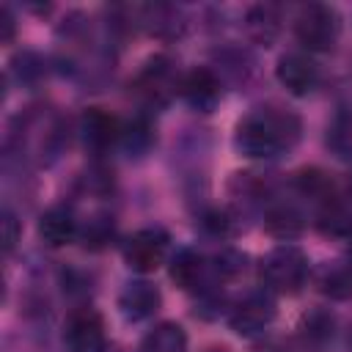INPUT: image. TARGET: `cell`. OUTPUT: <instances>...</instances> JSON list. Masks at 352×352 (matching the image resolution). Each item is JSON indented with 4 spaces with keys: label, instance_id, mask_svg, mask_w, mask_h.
<instances>
[{
    "label": "cell",
    "instance_id": "cell-1",
    "mask_svg": "<svg viewBox=\"0 0 352 352\" xmlns=\"http://www.w3.org/2000/svg\"><path fill=\"white\" fill-rule=\"evenodd\" d=\"M302 135L297 113L280 104H261L245 113L234 129V146L248 160H278L286 157Z\"/></svg>",
    "mask_w": 352,
    "mask_h": 352
},
{
    "label": "cell",
    "instance_id": "cell-2",
    "mask_svg": "<svg viewBox=\"0 0 352 352\" xmlns=\"http://www.w3.org/2000/svg\"><path fill=\"white\" fill-rule=\"evenodd\" d=\"M258 272L270 294H297L308 280L311 261L297 245H278L261 258Z\"/></svg>",
    "mask_w": 352,
    "mask_h": 352
},
{
    "label": "cell",
    "instance_id": "cell-3",
    "mask_svg": "<svg viewBox=\"0 0 352 352\" xmlns=\"http://www.w3.org/2000/svg\"><path fill=\"white\" fill-rule=\"evenodd\" d=\"M341 36V16L333 6L308 3L294 14V38L308 52H330Z\"/></svg>",
    "mask_w": 352,
    "mask_h": 352
},
{
    "label": "cell",
    "instance_id": "cell-4",
    "mask_svg": "<svg viewBox=\"0 0 352 352\" xmlns=\"http://www.w3.org/2000/svg\"><path fill=\"white\" fill-rule=\"evenodd\" d=\"M182 85V77L173 66L170 58L165 55H154L143 63V69L135 74V82H132V91L138 94V99L148 107H162L173 99V94L179 91Z\"/></svg>",
    "mask_w": 352,
    "mask_h": 352
},
{
    "label": "cell",
    "instance_id": "cell-5",
    "mask_svg": "<svg viewBox=\"0 0 352 352\" xmlns=\"http://www.w3.org/2000/svg\"><path fill=\"white\" fill-rule=\"evenodd\" d=\"M275 300L267 289H258V292H248L228 314V324L236 336L242 338H256L261 336L272 322H275Z\"/></svg>",
    "mask_w": 352,
    "mask_h": 352
},
{
    "label": "cell",
    "instance_id": "cell-6",
    "mask_svg": "<svg viewBox=\"0 0 352 352\" xmlns=\"http://www.w3.org/2000/svg\"><path fill=\"white\" fill-rule=\"evenodd\" d=\"M168 234L162 228H140L124 242V261L132 272L148 275L162 267L168 256Z\"/></svg>",
    "mask_w": 352,
    "mask_h": 352
},
{
    "label": "cell",
    "instance_id": "cell-7",
    "mask_svg": "<svg viewBox=\"0 0 352 352\" xmlns=\"http://www.w3.org/2000/svg\"><path fill=\"white\" fill-rule=\"evenodd\" d=\"M63 341L69 352H104V319L96 308L80 305L69 314Z\"/></svg>",
    "mask_w": 352,
    "mask_h": 352
},
{
    "label": "cell",
    "instance_id": "cell-8",
    "mask_svg": "<svg viewBox=\"0 0 352 352\" xmlns=\"http://www.w3.org/2000/svg\"><path fill=\"white\" fill-rule=\"evenodd\" d=\"M275 77L289 94L308 96L319 85V66L305 52H286L278 58Z\"/></svg>",
    "mask_w": 352,
    "mask_h": 352
},
{
    "label": "cell",
    "instance_id": "cell-9",
    "mask_svg": "<svg viewBox=\"0 0 352 352\" xmlns=\"http://www.w3.org/2000/svg\"><path fill=\"white\" fill-rule=\"evenodd\" d=\"M179 94L182 99L198 110V113H212L214 104L220 102V94H223V85H220V77L206 69V66H195L192 72H187L182 77V85H179Z\"/></svg>",
    "mask_w": 352,
    "mask_h": 352
},
{
    "label": "cell",
    "instance_id": "cell-10",
    "mask_svg": "<svg viewBox=\"0 0 352 352\" xmlns=\"http://www.w3.org/2000/svg\"><path fill=\"white\" fill-rule=\"evenodd\" d=\"M80 138L85 143L88 151L94 154H104L110 146L118 143L121 138V124L113 113L102 110V107H88L80 118Z\"/></svg>",
    "mask_w": 352,
    "mask_h": 352
},
{
    "label": "cell",
    "instance_id": "cell-11",
    "mask_svg": "<svg viewBox=\"0 0 352 352\" xmlns=\"http://www.w3.org/2000/svg\"><path fill=\"white\" fill-rule=\"evenodd\" d=\"M162 305V294L148 280H129L118 294V311L126 322L151 319Z\"/></svg>",
    "mask_w": 352,
    "mask_h": 352
},
{
    "label": "cell",
    "instance_id": "cell-12",
    "mask_svg": "<svg viewBox=\"0 0 352 352\" xmlns=\"http://www.w3.org/2000/svg\"><path fill=\"white\" fill-rule=\"evenodd\" d=\"M316 226L327 236L349 239L352 236V195L336 190L327 201H322L316 206Z\"/></svg>",
    "mask_w": 352,
    "mask_h": 352
},
{
    "label": "cell",
    "instance_id": "cell-13",
    "mask_svg": "<svg viewBox=\"0 0 352 352\" xmlns=\"http://www.w3.org/2000/svg\"><path fill=\"white\" fill-rule=\"evenodd\" d=\"M80 234V223L72 209L66 206H52L38 217V236L50 248H63Z\"/></svg>",
    "mask_w": 352,
    "mask_h": 352
},
{
    "label": "cell",
    "instance_id": "cell-14",
    "mask_svg": "<svg viewBox=\"0 0 352 352\" xmlns=\"http://www.w3.org/2000/svg\"><path fill=\"white\" fill-rule=\"evenodd\" d=\"M170 278L184 292L201 289L204 280H206V261H204V256L198 250H192V248L176 250V256L170 258Z\"/></svg>",
    "mask_w": 352,
    "mask_h": 352
},
{
    "label": "cell",
    "instance_id": "cell-15",
    "mask_svg": "<svg viewBox=\"0 0 352 352\" xmlns=\"http://www.w3.org/2000/svg\"><path fill=\"white\" fill-rule=\"evenodd\" d=\"M138 352H187V333L176 322H160L143 336Z\"/></svg>",
    "mask_w": 352,
    "mask_h": 352
},
{
    "label": "cell",
    "instance_id": "cell-16",
    "mask_svg": "<svg viewBox=\"0 0 352 352\" xmlns=\"http://www.w3.org/2000/svg\"><path fill=\"white\" fill-rule=\"evenodd\" d=\"M327 148L341 162L352 165V104H344L336 110V116L327 126Z\"/></svg>",
    "mask_w": 352,
    "mask_h": 352
},
{
    "label": "cell",
    "instance_id": "cell-17",
    "mask_svg": "<svg viewBox=\"0 0 352 352\" xmlns=\"http://www.w3.org/2000/svg\"><path fill=\"white\" fill-rule=\"evenodd\" d=\"M264 226H267L270 234L289 239V236H297L302 231V214L294 204H286V201L270 204L267 212H264Z\"/></svg>",
    "mask_w": 352,
    "mask_h": 352
},
{
    "label": "cell",
    "instance_id": "cell-18",
    "mask_svg": "<svg viewBox=\"0 0 352 352\" xmlns=\"http://www.w3.org/2000/svg\"><path fill=\"white\" fill-rule=\"evenodd\" d=\"M118 146L129 154V157H143L151 146H154V126L146 116H138L126 124H121V138Z\"/></svg>",
    "mask_w": 352,
    "mask_h": 352
},
{
    "label": "cell",
    "instance_id": "cell-19",
    "mask_svg": "<svg viewBox=\"0 0 352 352\" xmlns=\"http://www.w3.org/2000/svg\"><path fill=\"white\" fill-rule=\"evenodd\" d=\"M319 289L333 300L352 297V267L349 264H333L324 267L319 275Z\"/></svg>",
    "mask_w": 352,
    "mask_h": 352
},
{
    "label": "cell",
    "instance_id": "cell-20",
    "mask_svg": "<svg viewBox=\"0 0 352 352\" xmlns=\"http://www.w3.org/2000/svg\"><path fill=\"white\" fill-rule=\"evenodd\" d=\"M278 8H272V6H253L250 11H248V30L253 33V38H258V41H272L275 38V33H278Z\"/></svg>",
    "mask_w": 352,
    "mask_h": 352
},
{
    "label": "cell",
    "instance_id": "cell-21",
    "mask_svg": "<svg viewBox=\"0 0 352 352\" xmlns=\"http://www.w3.org/2000/svg\"><path fill=\"white\" fill-rule=\"evenodd\" d=\"M80 236H82V242H85L88 248H94V250L104 248V245L110 242V236H113V217H107V214L91 217V220L85 223V228H80Z\"/></svg>",
    "mask_w": 352,
    "mask_h": 352
},
{
    "label": "cell",
    "instance_id": "cell-22",
    "mask_svg": "<svg viewBox=\"0 0 352 352\" xmlns=\"http://www.w3.org/2000/svg\"><path fill=\"white\" fill-rule=\"evenodd\" d=\"M333 316L324 311H314L311 316H305V336L311 341H327L333 338Z\"/></svg>",
    "mask_w": 352,
    "mask_h": 352
},
{
    "label": "cell",
    "instance_id": "cell-23",
    "mask_svg": "<svg viewBox=\"0 0 352 352\" xmlns=\"http://www.w3.org/2000/svg\"><path fill=\"white\" fill-rule=\"evenodd\" d=\"M19 242V220L11 209H3V250L11 253Z\"/></svg>",
    "mask_w": 352,
    "mask_h": 352
},
{
    "label": "cell",
    "instance_id": "cell-24",
    "mask_svg": "<svg viewBox=\"0 0 352 352\" xmlns=\"http://www.w3.org/2000/svg\"><path fill=\"white\" fill-rule=\"evenodd\" d=\"M204 226H206L212 234L226 236V234L231 231V217H228L226 212H220V209H212L209 214H204Z\"/></svg>",
    "mask_w": 352,
    "mask_h": 352
},
{
    "label": "cell",
    "instance_id": "cell-25",
    "mask_svg": "<svg viewBox=\"0 0 352 352\" xmlns=\"http://www.w3.org/2000/svg\"><path fill=\"white\" fill-rule=\"evenodd\" d=\"M3 41H11L14 38V16H11V8L3 6Z\"/></svg>",
    "mask_w": 352,
    "mask_h": 352
},
{
    "label": "cell",
    "instance_id": "cell-26",
    "mask_svg": "<svg viewBox=\"0 0 352 352\" xmlns=\"http://www.w3.org/2000/svg\"><path fill=\"white\" fill-rule=\"evenodd\" d=\"M346 344H349V352H352V327H349V336H346Z\"/></svg>",
    "mask_w": 352,
    "mask_h": 352
}]
</instances>
